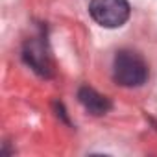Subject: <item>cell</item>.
I'll return each instance as SVG.
<instances>
[{"label":"cell","mask_w":157,"mask_h":157,"mask_svg":"<svg viewBox=\"0 0 157 157\" xmlns=\"http://www.w3.org/2000/svg\"><path fill=\"white\" fill-rule=\"evenodd\" d=\"M148 65L133 50H118L113 59V80L122 87H140L148 80Z\"/></svg>","instance_id":"obj_1"},{"label":"cell","mask_w":157,"mask_h":157,"mask_svg":"<svg viewBox=\"0 0 157 157\" xmlns=\"http://www.w3.org/2000/svg\"><path fill=\"white\" fill-rule=\"evenodd\" d=\"M89 13L104 28H120L129 19L131 8L128 0H91Z\"/></svg>","instance_id":"obj_2"},{"label":"cell","mask_w":157,"mask_h":157,"mask_svg":"<svg viewBox=\"0 0 157 157\" xmlns=\"http://www.w3.org/2000/svg\"><path fill=\"white\" fill-rule=\"evenodd\" d=\"M22 57L24 61L39 74V76H52V63H50V56L46 52V46L44 43L41 41V37H33V39H28L24 43V48H22Z\"/></svg>","instance_id":"obj_3"},{"label":"cell","mask_w":157,"mask_h":157,"mask_svg":"<svg viewBox=\"0 0 157 157\" xmlns=\"http://www.w3.org/2000/svg\"><path fill=\"white\" fill-rule=\"evenodd\" d=\"M78 100H80V104L91 113V115H96V117H102L105 113H109L111 109V100L104 94H100L98 91H94L93 87H80V91H78Z\"/></svg>","instance_id":"obj_4"}]
</instances>
